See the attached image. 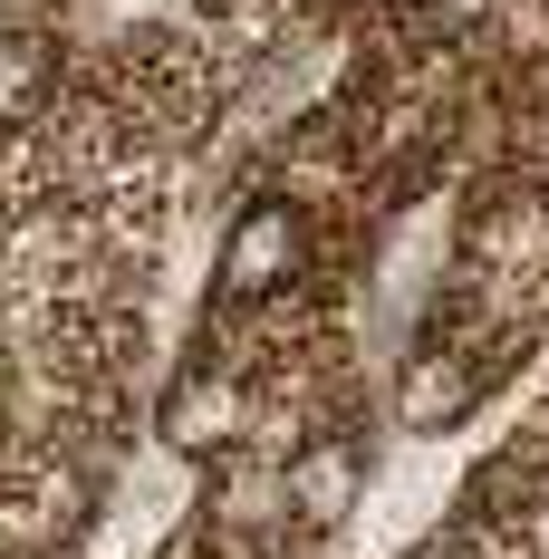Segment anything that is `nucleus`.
<instances>
[{"mask_svg":"<svg viewBox=\"0 0 549 559\" xmlns=\"http://www.w3.org/2000/svg\"><path fill=\"white\" fill-rule=\"evenodd\" d=\"M309 280V203L289 193H251L231 223H222V251H213V299L222 309H271Z\"/></svg>","mask_w":549,"mask_h":559,"instance_id":"nucleus-1","label":"nucleus"},{"mask_svg":"<svg viewBox=\"0 0 549 559\" xmlns=\"http://www.w3.org/2000/svg\"><path fill=\"white\" fill-rule=\"evenodd\" d=\"M251 367H231V357H193V367H174L165 395H155V444L165 453H193V463H222V453L251 444Z\"/></svg>","mask_w":549,"mask_h":559,"instance_id":"nucleus-2","label":"nucleus"},{"mask_svg":"<svg viewBox=\"0 0 549 559\" xmlns=\"http://www.w3.org/2000/svg\"><path fill=\"white\" fill-rule=\"evenodd\" d=\"M367 483H377V463L357 435H337V425H309L299 444L279 453V492H289V531H347L357 511H367Z\"/></svg>","mask_w":549,"mask_h":559,"instance_id":"nucleus-3","label":"nucleus"},{"mask_svg":"<svg viewBox=\"0 0 549 559\" xmlns=\"http://www.w3.org/2000/svg\"><path fill=\"white\" fill-rule=\"evenodd\" d=\"M482 395H492V357H482L473 337H425V347L395 367L385 415H395V435H453Z\"/></svg>","mask_w":549,"mask_h":559,"instance_id":"nucleus-4","label":"nucleus"},{"mask_svg":"<svg viewBox=\"0 0 549 559\" xmlns=\"http://www.w3.org/2000/svg\"><path fill=\"white\" fill-rule=\"evenodd\" d=\"M58 116V39L49 29H0V135H39Z\"/></svg>","mask_w":549,"mask_h":559,"instance_id":"nucleus-5","label":"nucleus"},{"mask_svg":"<svg viewBox=\"0 0 549 559\" xmlns=\"http://www.w3.org/2000/svg\"><path fill=\"white\" fill-rule=\"evenodd\" d=\"M511 531H521V550H530V559H549V473H530V483H521Z\"/></svg>","mask_w":549,"mask_h":559,"instance_id":"nucleus-6","label":"nucleus"},{"mask_svg":"<svg viewBox=\"0 0 549 559\" xmlns=\"http://www.w3.org/2000/svg\"><path fill=\"white\" fill-rule=\"evenodd\" d=\"M492 10H501V0H415L425 29H492Z\"/></svg>","mask_w":549,"mask_h":559,"instance_id":"nucleus-7","label":"nucleus"},{"mask_svg":"<svg viewBox=\"0 0 549 559\" xmlns=\"http://www.w3.org/2000/svg\"><path fill=\"white\" fill-rule=\"evenodd\" d=\"M0 559H10V550H0Z\"/></svg>","mask_w":549,"mask_h":559,"instance_id":"nucleus-8","label":"nucleus"}]
</instances>
